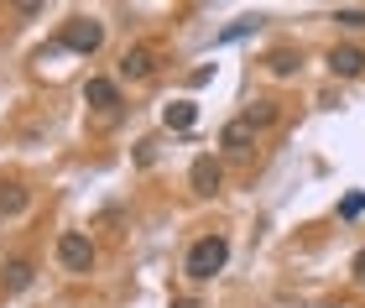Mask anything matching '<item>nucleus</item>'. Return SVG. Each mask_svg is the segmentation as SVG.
Segmentation results:
<instances>
[{"instance_id": "obj_1", "label": "nucleus", "mask_w": 365, "mask_h": 308, "mask_svg": "<svg viewBox=\"0 0 365 308\" xmlns=\"http://www.w3.org/2000/svg\"><path fill=\"white\" fill-rule=\"evenodd\" d=\"M225 262H230V240H225V235H198L193 246H188L182 272H188L193 282H209L214 272H225Z\"/></svg>"}, {"instance_id": "obj_2", "label": "nucleus", "mask_w": 365, "mask_h": 308, "mask_svg": "<svg viewBox=\"0 0 365 308\" xmlns=\"http://www.w3.org/2000/svg\"><path fill=\"white\" fill-rule=\"evenodd\" d=\"M99 42H105V26H99L94 16H73V21H63V31H58V47H68L78 58L99 53Z\"/></svg>"}, {"instance_id": "obj_3", "label": "nucleus", "mask_w": 365, "mask_h": 308, "mask_svg": "<svg viewBox=\"0 0 365 308\" xmlns=\"http://www.w3.org/2000/svg\"><path fill=\"white\" fill-rule=\"evenodd\" d=\"M58 262H63V272H89V267H94V246H89V235L63 230V235H58Z\"/></svg>"}, {"instance_id": "obj_4", "label": "nucleus", "mask_w": 365, "mask_h": 308, "mask_svg": "<svg viewBox=\"0 0 365 308\" xmlns=\"http://www.w3.org/2000/svg\"><path fill=\"white\" fill-rule=\"evenodd\" d=\"M188 183H193V193H220V183H225L220 162H214L209 152H204V157H193V168H188Z\"/></svg>"}, {"instance_id": "obj_5", "label": "nucleus", "mask_w": 365, "mask_h": 308, "mask_svg": "<svg viewBox=\"0 0 365 308\" xmlns=\"http://www.w3.org/2000/svg\"><path fill=\"white\" fill-rule=\"evenodd\" d=\"M84 105L115 115V110H120V84H115V78H89V84H84Z\"/></svg>"}, {"instance_id": "obj_6", "label": "nucleus", "mask_w": 365, "mask_h": 308, "mask_svg": "<svg viewBox=\"0 0 365 308\" xmlns=\"http://www.w3.org/2000/svg\"><path fill=\"white\" fill-rule=\"evenodd\" d=\"M251 141H256V120H251V115L230 120L225 131H220V147H225V152H235V157H240V152H251Z\"/></svg>"}, {"instance_id": "obj_7", "label": "nucleus", "mask_w": 365, "mask_h": 308, "mask_svg": "<svg viewBox=\"0 0 365 308\" xmlns=\"http://www.w3.org/2000/svg\"><path fill=\"white\" fill-rule=\"evenodd\" d=\"M157 68V53L152 47H125V58H120V78H146Z\"/></svg>"}, {"instance_id": "obj_8", "label": "nucleus", "mask_w": 365, "mask_h": 308, "mask_svg": "<svg viewBox=\"0 0 365 308\" xmlns=\"http://www.w3.org/2000/svg\"><path fill=\"white\" fill-rule=\"evenodd\" d=\"M329 68L339 78H355V73H365V53L360 47H334V53H329Z\"/></svg>"}, {"instance_id": "obj_9", "label": "nucleus", "mask_w": 365, "mask_h": 308, "mask_svg": "<svg viewBox=\"0 0 365 308\" xmlns=\"http://www.w3.org/2000/svg\"><path fill=\"white\" fill-rule=\"evenodd\" d=\"M162 120H168V131H193L198 105H193V100H173L168 110H162Z\"/></svg>"}, {"instance_id": "obj_10", "label": "nucleus", "mask_w": 365, "mask_h": 308, "mask_svg": "<svg viewBox=\"0 0 365 308\" xmlns=\"http://www.w3.org/2000/svg\"><path fill=\"white\" fill-rule=\"evenodd\" d=\"M26 282H31V262H26V256H16V262L6 267V293H21Z\"/></svg>"}, {"instance_id": "obj_11", "label": "nucleus", "mask_w": 365, "mask_h": 308, "mask_svg": "<svg viewBox=\"0 0 365 308\" xmlns=\"http://www.w3.org/2000/svg\"><path fill=\"white\" fill-rule=\"evenodd\" d=\"M26 209V188H0V215H21Z\"/></svg>"}, {"instance_id": "obj_12", "label": "nucleus", "mask_w": 365, "mask_h": 308, "mask_svg": "<svg viewBox=\"0 0 365 308\" xmlns=\"http://www.w3.org/2000/svg\"><path fill=\"white\" fill-rule=\"evenodd\" d=\"M267 68H272V73H292V68H297V53H287V47H277V53L267 58Z\"/></svg>"}, {"instance_id": "obj_13", "label": "nucleus", "mask_w": 365, "mask_h": 308, "mask_svg": "<svg viewBox=\"0 0 365 308\" xmlns=\"http://www.w3.org/2000/svg\"><path fill=\"white\" fill-rule=\"evenodd\" d=\"M334 21H339V26H365V11H360V6H339Z\"/></svg>"}, {"instance_id": "obj_14", "label": "nucleus", "mask_w": 365, "mask_h": 308, "mask_svg": "<svg viewBox=\"0 0 365 308\" xmlns=\"http://www.w3.org/2000/svg\"><path fill=\"white\" fill-rule=\"evenodd\" d=\"M339 215H344V220H355V215H365V193H350V199L339 204Z\"/></svg>"}, {"instance_id": "obj_15", "label": "nucleus", "mask_w": 365, "mask_h": 308, "mask_svg": "<svg viewBox=\"0 0 365 308\" xmlns=\"http://www.w3.org/2000/svg\"><path fill=\"white\" fill-rule=\"evenodd\" d=\"M251 26H256V21H251V16H245V21H235V26H225V31H220V42H235V37H245V31H251Z\"/></svg>"}, {"instance_id": "obj_16", "label": "nucleus", "mask_w": 365, "mask_h": 308, "mask_svg": "<svg viewBox=\"0 0 365 308\" xmlns=\"http://www.w3.org/2000/svg\"><path fill=\"white\" fill-rule=\"evenodd\" d=\"M355 277H365V251H355Z\"/></svg>"}, {"instance_id": "obj_17", "label": "nucleus", "mask_w": 365, "mask_h": 308, "mask_svg": "<svg viewBox=\"0 0 365 308\" xmlns=\"http://www.w3.org/2000/svg\"><path fill=\"white\" fill-rule=\"evenodd\" d=\"M173 308H204V303H198V298H178Z\"/></svg>"}]
</instances>
